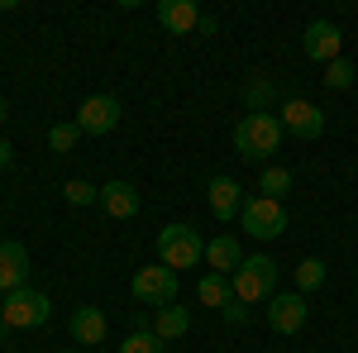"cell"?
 <instances>
[{
    "label": "cell",
    "mask_w": 358,
    "mask_h": 353,
    "mask_svg": "<svg viewBox=\"0 0 358 353\" xmlns=\"http://www.w3.org/2000/svg\"><path fill=\"white\" fill-rule=\"evenodd\" d=\"M287 191H292V172H287V167H263V177H258V196L282 201Z\"/></svg>",
    "instance_id": "20"
},
{
    "label": "cell",
    "mask_w": 358,
    "mask_h": 353,
    "mask_svg": "<svg viewBox=\"0 0 358 353\" xmlns=\"http://www.w3.org/2000/svg\"><path fill=\"white\" fill-rule=\"evenodd\" d=\"M115 124H120V101L115 96H86L82 110H77V129L82 134H110Z\"/></svg>",
    "instance_id": "10"
},
{
    "label": "cell",
    "mask_w": 358,
    "mask_h": 353,
    "mask_svg": "<svg viewBox=\"0 0 358 353\" xmlns=\"http://www.w3.org/2000/svg\"><path fill=\"white\" fill-rule=\"evenodd\" d=\"M62 201H67V206H91V201H101V187H91L86 177H72V182L62 187Z\"/></svg>",
    "instance_id": "24"
},
{
    "label": "cell",
    "mask_w": 358,
    "mask_h": 353,
    "mask_svg": "<svg viewBox=\"0 0 358 353\" xmlns=\"http://www.w3.org/2000/svg\"><path fill=\"white\" fill-rule=\"evenodd\" d=\"M120 353H167V344L153 334V325H143V329H134V334L120 344Z\"/></svg>",
    "instance_id": "21"
},
{
    "label": "cell",
    "mask_w": 358,
    "mask_h": 353,
    "mask_svg": "<svg viewBox=\"0 0 358 353\" xmlns=\"http://www.w3.org/2000/svg\"><path fill=\"white\" fill-rule=\"evenodd\" d=\"M77 138H82L77 120H67V124H53V129H48V148H53V153H72Z\"/></svg>",
    "instance_id": "22"
},
{
    "label": "cell",
    "mask_w": 358,
    "mask_h": 353,
    "mask_svg": "<svg viewBox=\"0 0 358 353\" xmlns=\"http://www.w3.org/2000/svg\"><path fill=\"white\" fill-rule=\"evenodd\" d=\"M158 24L167 34H196L201 10H196V0H158Z\"/></svg>",
    "instance_id": "13"
},
{
    "label": "cell",
    "mask_w": 358,
    "mask_h": 353,
    "mask_svg": "<svg viewBox=\"0 0 358 353\" xmlns=\"http://www.w3.org/2000/svg\"><path fill=\"white\" fill-rule=\"evenodd\" d=\"M239 263H244V248H239V239H234V234H215V239L206 244V268H210V272L234 277V272H239Z\"/></svg>",
    "instance_id": "14"
},
{
    "label": "cell",
    "mask_w": 358,
    "mask_h": 353,
    "mask_svg": "<svg viewBox=\"0 0 358 353\" xmlns=\"http://www.w3.org/2000/svg\"><path fill=\"white\" fill-rule=\"evenodd\" d=\"M234 148H239V158H248V163H268L277 148H282V120L277 115H244L234 124Z\"/></svg>",
    "instance_id": "2"
},
{
    "label": "cell",
    "mask_w": 358,
    "mask_h": 353,
    "mask_svg": "<svg viewBox=\"0 0 358 353\" xmlns=\"http://www.w3.org/2000/svg\"><path fill=\"white\" fill-rule=\"evenodd\" d=\"M325 86H330V91H349V86H354V62H349V57H334L330 67H325Z\"/></svg>",
    "instance_id": "25"
},
{
    "label": "cell",
    "mask_w": 358,
    "mask_h": 353,
    "mask_svg": "<svg viewBox=\"0 0 358 353\" xmlns=\"http://www.w3.org/2000/svg\"><path fill=\"white\" fill-rule=\"evenodd\" d=\"M62 353H77V349H62Z\"/></svg>",
    "instance_id": "31"
},
{
    "label": "cell",
    "mask_w": 358,
    "mask_h": 353,
    "mask_svg": "<svg viewBox=\"0 0 358 353\" xmlns=\"http://www.w3.org/2000/svg\"><path fill=\"white\" fill-rule=\"evenodd\" d=\"M101 210L115 219H134L138 215V191L129 182H106L101 187Z\"/></svg>",
    "instance_id": "16"
},
{
    "label": "cell",
    "mask_w": 358,
    "mask_h": 353,
    "mask_svg": "<svg viewBox=\"0 0 358 353\" xmlns=\"http://www.w3.org/2000/svg\"><path fill=\"white\" fill-rule=\"evenodd\" d=\"M29 277V248L15 244V239H0V291H20Z\"/></svg>",
    "instance_id": "12"
},
{
    "label": "cell",
    "mask_w": 358,
    "mask_h": 353,
    "mask_svg": "<svg viewBox=\"0 0 358 353\" xmlns=\"http://www.w3.org/2000/svg\"><path fill=\"white\" fill-rule=\"evenodd\" d=\"M301 48L310 62H325L330 67L334 57H339V48H344V34H339V24L334 20H310L301 34Z\"/></svg>",
    "instance_id": "8"
},
{
    "label": "cell",
    "mask_w": 358,
    "mask_h": 353,
    "mask_svg": "<svg viewBox=\"0 0 358 353\" xmlns=\"http://www.w3.org/2000/svg\"><path fill=\"white\" fill-rule=\"evenodd\" d=\"M177 287H182V282H177V272L163 268V263H153V268H138L134 272L129 296H134L138 305H158V310H163V305L177 301Z\"/></svg>",
    "instance_id": "5"
},
{
    "label": "cell",
    "mask_w": 358,
    "mask_h": 353,
    "mask_svg": "<svg viewBox=\"0 0 358 353\" xmlns=\"http://www.w3.org/2000/svg\"><path fill=\"white\" fill-rule=\"evenodd\" d=\"M0 305H5V291H0Z\"/></svg>",
    "instance_id": "30"
},
{
    "label": "cell",
    "mask_w": 358,
    "mask_h": 353,
    "mask_svg": "<svg viewBox=\"0 0 358 353\" xmlns=\"http://www.w3.org/2000/svg\"><path fill=\"white\" fill-rule=\"evenodd\" d=\"M15 163V148H10V143H5V138H0V172H5V167Z\"/></svg>",
    "instance_id": "27"
},
{
    "label": "cell",
    "mask_w": 358,
    "mask_h": 353,
    "mask_svg": "<svg viewBox=\"0 0 358 353\" xmlns=\"http://www.w3.org/2000/svg\"><path fill=\"white\" fill-rule=\"evenodd\" d=\"M239 219H244V234H253V239L268 244V239H277V234L287 229V206L273 201V196H248Z\"/></svg>",
    "instance_id": "6"
},
{
    "label": "cell",
    "mask_w": 358,
    "mask_h": 353,
    "mask_svg": "<svg viewBox=\"0 0 358 353\" xmlns=\"http://www.w3.org/2000/svg\"><path fill=\"white\" fill-rule=\"evenodd\" d=\"M5 120H10V101L0 96V124H5Z\"/></svg>",
    "instance_id": "28"
},
{
    "label": "cell",
    "mask_w": 358,
    "mask_h": 353,
    "mask_svg": "<svg viewBox=\"0 0 358 353\" xmlns=\"http://www.w3.org/2000/svg\"><path fill=\"white\" fill-rule=\"evenodd\" d=\"M282 134L320 138L325 134V115H320V106H310V101H301V96H287V101H282Z\"/></svg>",
    "instance_id": "7"
},
{
    "label": "cell",
    "mask_w": 358,
    "mask_h": 353,
    "mask_svg": "<svg viewBox=\"0 0 358 353\" xmlns=\"http://www.w3.org/2000/svg\"><path fill=\"white\" fill-rule=\"evenodd\" d=\"M306 315H310V305H306L301 291H282V296L268 301V325H273V334H301Z\"/></svg>",
    "instance_id": "9"
},
{
    "label": "cell",
    "mask_w": 358,
    "mask_h": 353,
    "mask_svg": "<svg viewBox=\"0 0 358 353\" xmlns=\"http://www.w3.org/2000/svg\"><path fill=\"white\" fill-rule=\"evenodd\" d=\"M296 287L306 291H315V287H325V263L320 258H306V263H296Z\"/></svg>",
    "instance_id": "23"
},
{
    "label": "cell",
    "mask_w": 358,
    "mask_h": 353,
    "mask_svg": "<svg viewBox=\"0 0 358 353\" xmlns=\"http://www.w3.org/2000/svg\"><path fill=\"white\" fill-rule=\"evenodd\" d=\"M196 296H201V305H215V310H224V305L234 301V291H229V277H220V272H206V277H201V287H196Z\"/></svg>",
    "instance_id": "19"
},
{
    "label": "cell",
    "mask_w": 358,
    "mask_h": 353,
    "mask_svg": "<svg viewBox=\"0 0 358 353\" xmlns=\"http://www.w3.org/2000/svg\"><path fill=\"white\" fill-rule=\"evenodd\" d=\"M67 325H72V339H77V344H91V349H96V344L106 339V329H110L106 325V310H96V305H77Z\"/></svg>",
    "instance_id": "15"
},
{
    "label": "cell",
    "mask_w": 358,
    "mask_h": 353,
    "mask_svg": "<svg viewBox=\"0 0 358 353\" xmlns=\"http://www.w3.org/2000/svg\"><path fill=\"white\" fill-rule=\"evenodd\" d=\"M153 334H158L163 344L187 339V334H192V310H187V305H177V301H172V305H163V310L153 315Z\"/></svg>",
    "instance_id": "17"
},
{
    "label": "cell",
    "mask_w": 358,
    "mask_h": 353,
    "mask_svg": "<svg viewBox=\"0 0 358 353\" xmlns=\"http://www.w3.org/2000/svg\"><path fill=\"white\" fill-rule=\"evenodd\" d=\"M277 277H282V268H277L273 258H268V253H253V258H244L239 272L229 277V291H234V301H244V305H258V301L277 296Z\"/></svg>",
    "instance_id": "1"
},
{
    "label": "cell",
    "mask_w": 358,
    "mask_h": 353,
    "mask_svg": "<svg viewBox=\"0 0 358 353\" xmlns=\"http://www.w3.org/2000/svg\"><path fill=\"white\" fill-rule=\"evenodd\" d=\"M48 315H53V301L43 296V291H34V287L10 291L5 305H0V320L10 329H38V325H48Z\"/></svg>",
    "instance_id": "4"
},
{
    "label": "cell",
    "mask_w": 358,
    "mask_h": 353,
    "mask_svg": "<svg viewBox=\"0 0 358 353\" xmlns=\"http://www.w3.org/2000/svg\"><path fill=\"white\" fill-rule=\"evenodd\" d=\"M5 339H10V325H5V320H0V344H5Z\"/></svg>",
    "instance_id": "29"
},
{
    "label": "cell",
    "mask_w": 358,
    "mask_h": 353,
    "mask_svg": "<svg viewBox=\"0 0 358 353\" xmlns=\"http://www.w3.org/2000/svg\"><path fill=\"white\" fill-rule=\"evenodd\" d=\"M206 201H210V215L229 224V219H239V210H244V187H239L234 177H210Z\"/></svg>",
    "instance_id": "11"
},
{
    "label": "cell",
    "mask_w": 358,
    "mask_h": 353,
    "mask_svg": "<svg viewBox=\"0 0 358 353\" xmlns=\"http://www.w3.org/2000/svg\"><path fill=\"white\" fill-rule=\"evenodd\" d=\"M273 101H277V86L268 82V77H248V82H244L248 115H273Z\"/></svg>",
    "instance_id": "18"
},
{
    "label": "cell",
    "mask_w": 358,
    "mask_h": 353,
    "mask_svg": "<svg viewBox=\"0 0 358 353\" xmlns=\"http://www.w3.org/2000/svg\"><path fill=\"white\" fill-rule=\"evenodd\" d=\"M158 263L172 268V272L201 268V263H206V239L196 234L192 224H167L163 234H158Z\"/></svg>",
    "instance_id": "3"
},
{
    "label": "cell",
    "mask_w": 358,
    "mask_h": 353,
    "mask_svg": "<svg viewBox=\"0 0 358 353\" xmlns=\"http://www.w3.org/2000/svg\"><path fill=\"white\" fill-rule=\"evenodd\" d=\"M220 315H224V325H248V305L244 301H229Z\"/></svg>",
    "instance_id": "26"
}]
</instances>
